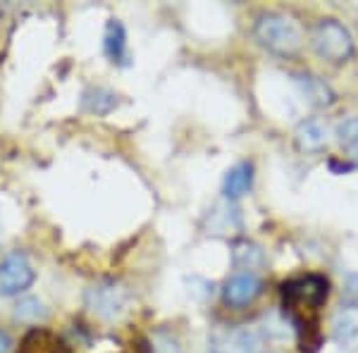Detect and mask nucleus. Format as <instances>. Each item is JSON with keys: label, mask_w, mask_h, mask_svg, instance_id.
<instances>
[{"label": "nucleus", "mask_w": 358, "mask_h": 353, "mask_svg": "<svg viewBox=\"0 0 358 353\" xmlns=\"http://www.w3.org/2000/svg\"><path fill=\"white\" fill-rule=\"evenodd\" d=\"M253 36L265 50L282 57H294L303 48V29L285 13H263L253 24Z\"/></svg>", "instance_id": "f257e3e1"}, {"label": "nucleus", "mask_w": 358, "mask_h": 353, "mask_svg": "<svg viewBox=\"0 0 358 353\" xmlns=\"http://www.w3.org/2000/svg\"><path fill=\"white\" fill-rule=\"evenodd\" d=\"M310 45L320 60L330 65H344L356 53V43L351 31L337 20H320L310 31Z\"/></svg>", "instance_id": "f03ea898"}, {"label": "nucleus", "mask_w": 358, "mask_h": 353, "mask_svg": "<svg viewBox=\"0 0 358 353\" xmlns=\"http://www.w3.org/2000/svg\"><path fill=\"white\" fill-rule=\"evenodd\" d=\"M327 291H330V284L320 275H303L282 284V296H285V303L292 315L301 310H317L325 303Z\"/></svg>", "instance_id": "7ed1b4c3"}, {"label": "nucleus", "mask_w": 358, "mask_h": 353, "mask_svg": "<svg viewBox=\"0 0 358 353\" xmlns=\"http://www.w3.org/2000/svg\"><path fill=\"white\" fill-rule=\"evenodd\" d=\"M36 280L31 263L24 253H13L0 263V296H17Z\"/></svg>", "instance_id": "20e7f679"}, {"label": "nucleus", "mask_w": 358, "mask_h": 353, "mask_svg": "<svg viewBox=\"0 0 358 353\" xmlns=\"http://www.w3.org/2000/svg\"><path fill=\"white\" fill-rule=\"evenodd\" d=\"M127 289L117 282H101L98 287H94L86 296V303H89L91 312L106 317V320H115L127 310Z\"/></svg>", "instance_id": "39448f33"}, {"label": "nucleus", "mask_w": 358, "mask_h": 353, "mask_svg": "<svg viewBox=\"0 0 358 353\" xmlns=\"http://www.w3.org/2000/svg\"><path fill=\"white\" fill-rule=\"evenodd\" d=\"M263 294V282L253 272H239L224 284V303L232 308H244V305L253 303Z\"/></svg>", "instance_id": "423d86ee"}, {"label": "nucleus", "mask_w": 358, "mask_h": 353, "mask_svg": "<svg viewBox=\"0 0 358 353\" xmlns=\"http://www.w3.org/2000/svg\"><path fill=\"white\" fill-rule=\"evenodd\" d=\"M332 339L346 351H358V305L346 303L332 315Z\"/></svg>", "instance_id": "0eeeda50"}, {"label": "nucleus", "mask_w": 358, "mask_h": 353, "mask_svg": "<svg viewBox=\"0 0 358 353\" xmlns=\"http://www.w3.org/2000/svg\"><path fill=\"white\" fill-rule=\"evenodd\" d=\"M296 146L303 150V153H320L322 148L327 146V124L320 122V120L310 117V120H303L301 124L296 127Z\"/></svg>", "instance_id": "6e6552de"}, {"label": "nucleus", "mask_w": 358, "mask_h": 353, "mask_svg": "<svg viewBox=\"0 0 358 353\" xmlns=\"http://www.w3.org/2000/svg\"><path fill=\"white\" fill-rule=\"evenodd\" d=\"M251 184H253V165L251 163H239V165H234L227 175H224L222 191L229 201H236L244 194H248Z\"/></svg>", "instance_id": "1a4fd4ad"}, {"label": "nucleus", "mask_w": 358, "mask_h": 353, "mask_svg": "<svg viewBox=\"0 0 358 353\" xmlns=\"http://www.w3.org/2000/svg\"><path fill=\"white\" fill-rule=\"evenodd\" d=\"M220 353H261V339L253 329L239 327L224 337Z\"/></svg>", "instance_id": "9d476101"}, {"label": "nucleus", "mask_w": 358, "mask_h": 353, "mask_svg": "<svg viewBox=\"0 0 358 353\" xmlns=\"http://www.w3.org/2000/svg\"><path fill=\"white\" fill-rule=\"evenodd\" d=\"M103 48H106V55L110 57L113 62H117V65H124L127 62V31L117 20L108 22Z\"/></svg>", "instance_id": "9b49d317"}, {"label": "nucleus", "mask_w": 358, "mask_h": 353, "mask_svg": "<svg viewBox=\"0 0 358 353\" xmlns=\"http://www.w3.org/2000/svg\"><path fill=\"white\" fill-rule=\"evenodd\" d=\"M82 106H84V110H89V113L108 115L115 106H117V96L108 89H89L82 98Z\"/></svg>", "instance_id": "f8f14e48"}, {"label": "nucleus", "mask_w": 358, "mask_h": 353, "mask_svg": "<svg viewBox=\"0 0 358 353\" xmlns=\"http://www.w3.org/2000/svg\"><path fill=\"white\" fill-rule=\"evenodd\" d=\"M299 84H301L306 98H308L310 103H315V106H330L332 103V91L327 89L325 84L320 82L317 77H310V74H306V77L299 79Z\"/></svg>", "instance_id": "ddd939ff"}, {"label": "nucleus", "mask_w": 358, "mask_h": 353, "mask_svg": "<svg viewBox=\"0 0 358 353\" xmlns=\"http://www.w3.org/2000/svg\"><path fill=\"white\" fill-rule=\"evenodd\" d=\"M263 263V251L258 248L256 244H239V246H234V265L236 268H241V270H253V268H258V265Z\"/></svg>", "instance_id": "4468645a"}, {"label": "nucleus", "mask_w": 358, "mask_h": 353, "mask_svg": "<svg viewBox=\"0 0 358 353\" xmlns=\"http://www.w3.org/2000/svg\"><path fill=\"white\" fill-rule=\"evenodd\" d=\"M337 141L346 150L358 148V117H346L337 124Z\"/></svg>", "instance_id": "2eb2a0df"}, {"label": "nucleus", "mask_w": 358, "mask_h": 353, "mask_svg": "<svg viewBox=\"0 0 358 353\" xmlns=\"http://www.w3.org/2000/svg\"><path fill=\"white\" fill-rule=\"evenodd\" d=\"M15 315L20 317V320H31L34 322V320H38V317H45V310L36 298H27L17 305Z\"/></svg>", "instance_id": "dca6fc26"}, {"label": "nucleus", "mask_w": 358, "mask_h": 353, "mask_svg": "<svg viewBox=\"0 0 358 353\" xmlns=\"http://www.w3.org/2000/svg\"><path fill=\"white\" fill-rule=\"evenodd\" d=\"M153 353H182V349H179L175 337H170V334H158V337L153 339Z\"/></svg>", "instance_id": "f3484780"}, {"label": "nucleus", "mask_w": 358, "mask_h": 353, "mask_svg": "<svg viewBox=\"0 0 358 353\" xmlns=\"http://www.w3.org/2000/svg\"><path fill=\"white\" fill-rule=\"evenodd\" d=\"M344 296L349 298V303H354L358 305V275L356 272H351V275H346V280H344Z\"/></svg>", "instance_id": "a211bd4d"}, {"label": "nucleus", "mask_w": 358, "mask_h": 353, "mask_svg": "<svg viewBox=\"0 0 358 353\" xmlns=\"http://www.w3.org/2000/svg\"><path fill=\"white\" fill-rule=\"evenodd\" d=\"M10 349H13V339L0 329V353H10Z\"/></svg>", "instance_id": "6ab92c4d"}, {"label": "nucleus", "mask_w": 358, "mask_h": 353, "mask_svg": "<svg viewBox=\"0 0 358 353\" xmlns=\"http://www.w3.org/2000/svg\"><path fill=\"white\" fill-rule=\"evenodd\" d=\"M346 158H349V163H351V165L358 167V148H354V150H346Z\"/></svg>", "instance_id": "aec40b11"}]
</instances>
